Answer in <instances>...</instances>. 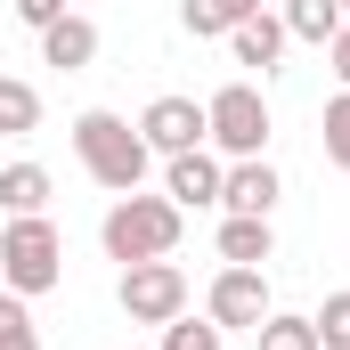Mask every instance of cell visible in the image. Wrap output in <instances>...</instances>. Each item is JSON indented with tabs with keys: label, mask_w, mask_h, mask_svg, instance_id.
I'll return each instance as SVG.
<instances>
[{
	"label": "cell",
	"mask_w": 350,
	"mask_h": 350,
	"mask_svg": "<svg viewBox=\"0 0 350 350\" xmlns=\"http://www.w3.org/2000/svg\"><path fill=\"white\" fill-rule=\"evenodd\" d=\"M41 66H57V74H82V66H98V25L66 8V16L41 33Z\"/></svg>",
	"instance_id": "30bf717a"
},
{
	"label": "cell",
	"mask_w": 350,
	"mask_h": 350,
	"mask_svg": "<svg viewBox=\"0 0 350 350\" xmlns=\"http://www.w3.org/2000/svg\"><path fill=\"white\" fill-rule=\"evenodd\" d=\"M66 277V237H57V220L49 212H16L8 228H0V285L8 293H49Z\"/></svg>",
	"instance_id": "3957f363"
},
{
	"label": "cell",
	"mask_w": 350,
	"mask_h": 350,
	"mask_svg": "<svg viewBox=\"0 0 350 350\" xmlns=\"http://www.w3.org/2000/svg\"><path fill=\"white\" fill-rule=\"evenodd\" d=\"M66 16V0H16V25H33V33H49Z\"/></svg>",
	"instance_id": "7402d4cb"
},
{
	"label": "cell",
	"mask_w": 350,
	"mask_h": 350,
	"mask_svg": "<svg viewBox=\"0 0 350 350\" xmlns=\"http://www.w3.org/2000/svg\"><path fill=\"white\" fill-rule=\"evenodd\" d=\"M342 16H350V0H342Z\"/></svg>",
	"instance_id": "cb8c5ba5"
},
{
	"label": "cell",
	"mask_w": 350,
	"mask_h": 350,
	"mask_svg": "<svg viewBox=\"0 0 350 350\" xmlns=\"http://www.w3.org/2000/svg\"><path fill=\"white\" fill-rule=\"evenodd\" d=\"M114 301H122L131 326H172L179 310H187V269L179 261H131L122 285H114Z\"/></svg>",
	"instance_id": "5b68a950"
},
{
	"label": "cell",
	"mask_w": 350,
	"mask_h": 350,
	"mask_svg": "<svg viewBox=\"0 0 350 350\" xmlns=\"http://www.w3.org/2000/svg\"><path fill=\"white\" fill-rule=\"evenodd\" d=\"M253 350H318V326L293 318V310H269L261 326H253Z\"/></svg>",
	"instance_id": "e0dca14e"
},
{
	"label": "cell",
	"mask_w": 350,
	"mask_h": 350,
	"mask_svg": "<svg viewBox=\"0 0 350 350\" xmlns=\"http://www.w3.org/2000/svg\"><path fill=\"white\" fill-rule=\"evenodd\" d=\"M277 16H285V33H293V41H318V49H326V41L350 25V16H342V0H285Z\"/></svg>",
	"instance_id": "5bb4252c"
},
{
	"label": "cell",
	"mask_w": 350,
	"mask_h": 350,
	"mask_svg": "<svg viewBox=\"0 0 350 350\" xmlns=\"http://www.w3.org/2000/svg\"><path fill=\"white\" fill-rule=\"evenodd\" d=\"M253 8H261V0H179V25H187L196 41H228Z\"/></svg>",
	"instance_id": "4fadbf2b"
},
{
	"label": "cell",
	"mask_w": 350,
	"mask_h": 350,
	"mask_svg": "<svg viewBox=\"0 0 350 350\" xmlns=\"http://www.w3.org/2000/svg\"><path fill=\"white\" fill-rule=\"evenodd\" d=\"M269 253H277L269 220H245V212H228V220H220V261H228V269H261Z\"/></svg>",
	"instance_id": "7c38bea8"
},
{
	"label": "cell",
	"mask_w": 350,
	"mask_h": 350,
	"mask_svg": "<svg viewBox=\"0 0 350 350\" xmlns=\"http://www.w3.org/2000/svg\"><path fill=\"white\" fill-rule=\"evenodd\" d=\"M163 350H228V334H220L212 318H187V310H179L172 326H163Z\"/></svg>",
	"instance_id": "d6986e66"
},
{
	"label": "cell",
	"mask_w": 350,
	"mask_h": 350,
	"mask_svg": "<svg viewBox=\"0 0 350 350\" xmlns=\"http://www.w3.org/2000/svg\"><path fill=\"white\" fill-rule=\"evenodd\" d=\"M33 131H41V90L0 74V139H33Z\"/></svg>",
	"instance_id": "9a60e30c"
},
{
	"label": "cell",
	"mask_w": 350,
	"mask_h": 350,
	"mask_svg": "<svg viewBox=\"0 0 350 350\" xmlns=\"http://www.w3.org/2000/svg\"><path fill=\"white\" fill-rule=\"evenodd\" d=\"M179 228H187V212H179L172 196H114V212L98 220V245H106V261H172V245H179Z\"/></svg>",
	"instance_id": "6da1fadb"
},
{
	"label": "cell",
	"mask_w": 350,
	"mask_h": 350,
	"mask_svg": "<svg viewBox=\"0 0 350 350\" xmlns=\"http://www.w3.org/2000/svg\"><path fill=\"white\" fill-rule=\"evenodd\" d=\"M277 196H285V179L269 172V155H245V163H228V172H220V212L269 220V212H277Z\"/></svg>",
	"instance_id": "9c48e42d"
},
{
	"label": "cell",
	"mask_w": 350,
	"mask_h": 350,
	"mask_svg": "<svg viewBox=\"0 0 350 350\" xmlns=\"http://www.w3.org/2000/svg\"><path fill=\"white\" fill-rule=\"evenodd\" d=\"M220 155H204V147H187V155H163V196H172L179 212H212L220 204Z\"/></svg>",
	"instance_id": "ba28073f"
},
{
	"label": "cell",
	"mask_w": 350,
	"mask_h": 350,
	"mask_svg": "<svg viewBox=\"0 0 350 350\" xmlns=\"http://www.w3.org/2000/svg\"><path fill=\"white\" fill-rule=\"evenodd\" d=\"M204 139L228 155V163H245V155H261L269 147V98L253 82H228L204 98Z\"/></svg>",
	"instance_id": "277c9868"
},
{
	"label": "cell",
	"mask_w": 350,
	"mask_h": 350,
	"mask_svg": "<svg viewBox=\"0 0 350 350\" xmlns=\"http://www.w3.org/2000/svg\"><path fill=\"white\" fill-rule=\"evenodd\" d=\"M285 16H269V8H253L237 33H228V49H237V66H261V74H277V57H285Z\"/></svg>",
	"instance_id": "8fae6325"
},
{
	"label": "cell",
	"mask_w": 350,
	"mask_h": 350,
	"mask_svg": "<svg viewBox=\"0 0 350 350\" xmlns=\"http://www.w3.org/2000/svg\"><path fill=\"white\" fill-rule=\"evenodd\" d=\"M310 326H318V350H350V293H326V310Z\"/></svg>",
	"instance_id": "44dd1931"
},
{
	"label": "cell",
	"mask_w": 350,
	"mask_h": 350,
	"mask_svg": "<svg viewBox=\"0 0 350 350\" xmlns=\"http://www.w3.org/2000/svg\"><path fill=\"white\" fill-rule=\"evenodd\" d=\"M318 139H326V163L350 172V90H342V98H326V131H318Z\"/></svg>",
	"instance_id": "ffe728a7"
},
{
	"label": "cell",
	"mask_w": 350,
	"mask_h": 350,
	"mask_svg": "<svg viewBox=\"0 0 350 350\" xmlns=\"http://www.w3.org/2000/svg\"><path fill=\"white\" fill-rule=\"evenodd\" d=\"M326 66H334V74H342V90H350V25L334 33V41H326Z\"/></svg>",
	"instance_id": "603a6c76"
},
{
	"label": "cell",
	"mask_w": 350,
	"mask_h": 350,
	"mask_svg": "<svg viewBox=\"0 0 350 350\" xmlns=\"http://www.w3.org/2000/svg\"><path fill=\"white\" fill-rule=\"evenodd\" d=\"M0 350H41V326H33L25 293H8V285H0Z\"/></svg>",
	"instance_id": "ac0fdd59"
},
{
	"label": "cell",
	"mask_w": 350,
	"mask_h": 350,
	"mask_svg": "<svg viewBox=\"0 0 350 350\" xmlns=\"http://www.w3.org/2000/svg\"><path fill=\"white\" fill-rule=\"evenodd\" d=\"M139 139H147V155H187V147H204V106L179 98V90H163V98L139 114Z\"/></svg>",
	"instance_id": "52a82bcc"
},
{
	"label": "cell",
	"mask_w": 350,
	"mask_h": 350,
	"mask_svg": "<svg viewBox=\"0 0 350 350\" xmlns=\"http://www.w3.org/2000/svg\"><path fill=\"white\" fill-rule=\"evenodd\" d=\"M74 155H82V172L106 187V196H131L139 179H147V139H139V122H122V114H106V106H90L74 114Z\"/></svg>",
	"instance_id": "7a4b0ae2"
},
{
	"label": "cell",
	"mask_w": 350,
	"mask_h": 350,
	"mask_svg": "<svg viewBox=\"0 0 350 350\" xmlns=\"http://www.w3.org/2000/svg\"><path fill=\"white\" fill-rule=\"evenodd\" d=\"M269 310H277V301H269V277H261V269H220L212 293H204V318H212L220 334H237V326L253 334Z\"/></svg>",
	"instance_id": "8992f818"
},
{
	"label": "cell",
	"mask_w": 350,
	"mask_h": 350,
	"mask_svg": "<svg viewBox=\"0 0 350 350\" xmlns=\"http://www.w3.org/2000/svg\"><path fill=\"white\" fill-rule=\"evenodd\" d=\"M0 212L16 220V212H49V172L41 163H8L0 172Z\"/></svg>",
	"instance_id": "2e32d148"
}]
</instances>
